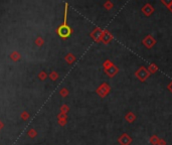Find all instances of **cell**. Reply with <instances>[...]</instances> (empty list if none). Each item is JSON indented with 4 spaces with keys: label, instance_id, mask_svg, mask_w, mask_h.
<instances>
[{
    "label": "cell",
    "instance_id": "6",
    "mask_svg": "<svg viewBox=\"0 0 172 145\" xmlns=\"http://www.w3.org/2000/svg\"><path fill=\"white\" fill-rule=\"evenodd\" d=\"M95 33H96V36H93L94 38L96 39L97 41H99V39L101 38V36H102V31H101V29H97V30H95Z\"/></svg>",
    "mask_w": 172,
    "mask_h": 145
},
{
    "label": "cell",
    "instance_id": "7",
    "mask_svg": "<svg viewBox=\"0 0 172 145\" xmlns=\"http://www.w3.org/2000/svg\"><path fill=\"white\" fill-rule=\"evenodd\" d=\"M110 39H111V34L109 33L108 31H105V33H104V37H103L104 43H109V41H110Z\"/></svg>",
    "mask_w": 172,
    "mask_h": 145
},
{
    "label": "cell",
    "instance_id": "4",
    "mask_svg": "<svg viewBox=\"0 0 172 145\" xmlns=\"http://www.w3.org/2000/svg\"><path fill=\"white\" fill-rule=\"evenodd\" d=\"M117 72H118V69L115 66H112V67L108 68V70H107V74L110 77H113L115 74H117Z\"/></svg>",
    "mask_w": 172,
    "mask_h": 145
},
{
    "label": "cell",
    "instance_id": "5",
    "mask_svg": "<svg viewBox=\"0 0 172 145\" xmlns=\"http://www.w3.org/2000/svg\"><path fill=\"white\" fill-rule=\"evenodd\" d=\"M144 43L146 45V47H152V45H153L154 43H155V40H154V39L152 38L151 36H148V37H146V38H145Z\"/></svg>",
    "mask_w": 172,
    "mask_h": 145
},
{
    "label": "cell",
    "instance_id": "8",
    "mask_svg": "<svg viewBox=\"0 0 172 145\" xmlns=\"http://www.w3.org/2000/svg\"><path fill=\"white\" fill-rule=\"evenodd\" d=\"M169 89H170V91L172 92V83H171L170 85H169Z\"/></svg>",
    "mask_w": 172,
    "mask_h": 145
},
{
    "label": "cell",
    "instance_id": "2",
    "mask_svg": "<svg viewBox=\"0 0 172 145\" xmlns=\"http://www.w3.org/2000/svg\"><path fill=\"white\" fill-rule=\"evenodd\" d=\"M136 75H137V77H138V78L140 79V80L145 81L146 79L148 78V76H149V72L146 71L144 68H141V69L136 72Z\"/></svg>",
    "mask_w": 172,
    "mask_h": 145
},
{
    "label": "cell",
    "instance_id": "1",
    "mask_svg": "<svg viewBox=\"0 0 172 145\" xmlns=\"http://www.w3.org/2000/svg\"><path fill=\"white\" fill-rule=\"evenodd\" d=\"M58 34L62 37H67L71 34V28L67 24H64V25H62L58 28Z\"/></svg>",
    "mask_w": 172,
    "mask_h": 145
},
{
    "label": "cell",
    "instance_id": "3",
    "mask_svg": "<svg viewBox=\"0 0 172 145\" xmlns=\"http://www.w3.org/2000/svg\"><path fill=\"white\" fill-rule=\"evenodd\" d=\"M120 142H121L123 145H128L130 142H131V139H130L129 136H128L127 134H124V135L120 138Z\"/></svg>",
    "mask_w": 172,
    "mask_h": 145
}]
</instances>
